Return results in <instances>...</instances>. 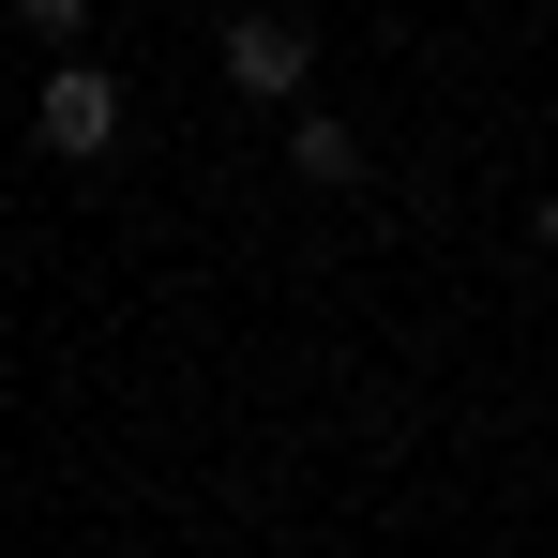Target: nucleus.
I'll use <instances>...</instances> for the list:
<instances>
[{
  "label": "nucleus",
  "mask_w": 558,
  "mask_h": 558,
  "mask_svg": "<svg viewBox=\"0 0 558 558\" xmlns=\"http://www.w3.org/2000/svg\"><path fill=\"white\" fill-rule=\"evenodd\" d=\"M227 92H257V106H302V92H317V31H302L287 0L227 15Z\"/></svg>",
  "instance_id": "1"
},
{
  "label": "nucleus",
  "mask_w": 558,
  "mask_h": 558,
  "mask_svg": "<svg viewBox=\"0 0 558 558\" xmlns=\"http://www.w3.org/2000/svg\"><path fill=\"white\" fill-rule=\"evenodd\" d=\"M31 151H61V167H106V151H121V92H106L92 61H61V76L31 92Z\"/></svg>",
  "instance_id": "2"
},
{
  "label": "nucleus",
  "mask_w": 558,
  "mask_h": 558,
  "mask_svg": "<svg viewBox=\"0 0 558 558\" xmlns=\"http://www.w3.org/2000/svg\"><path fill=\"white\" fill-rule=\"evenodd\" d=\"M287 167H302V182H348V167H363V136H348V121H317V106H302V121H287Z\"/></svg>",
  "instance_id": "3"
},
{
  "label": "nucleus",
  "mask_w": 558,
  "mask_h": 558,
  "mask_svg": "<svg viewBox=\"0 0 558 558\" xmlns=\"http://www.w3.org/2000/svg\"><path fill=\"white\" fill-rule=\"evenodd\" d=\"M15 15H31L46 46H76V31H92V0H15Z\"/></svg>",
  "instance_id": "4"
},
{
  "label": "nucleus",
  "mask_w": 558,
  "mask_h": 558,
  "mask_svg": "<svg viewBox=\"0 0 558 558\" xmlns=\"http://www.w3.org/2000/svg\"><path fill=\"white\" fill-rule=\"evenodd\" d=\"M529 242H544V257H558V196H544V211H529Z\"/></svg>",
  "instance_id": "5"
}]
</instances>
